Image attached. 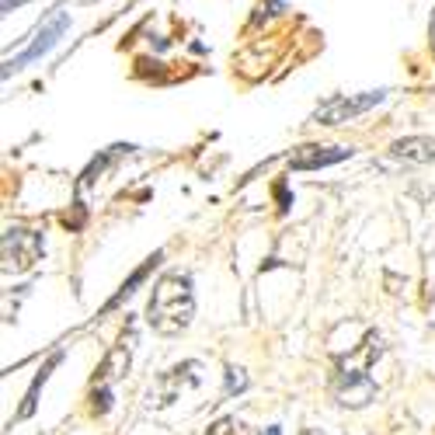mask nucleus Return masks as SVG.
Here are the masks:
<instances>
[{
  "label": "nucleus",
  "mask_w": 435,
  "mask_h": 435,
  "mask_svg": "<svg viewBox=\"0 0 435 435\" xmlns=\"http://www.w3.org/2000/svg\"><path fill=\"white\" fill-rule=\"evenodd\" d=\"M195 317V296H192V279L181 271H171L153 286L150 306H146V320L150 328L160 335H178L185 331Z\"/></svg>",
  "instance_id": "obj_1"
},
{
  "label": "nucleus",
  "mask_w": 435,
  "mask_h": 435,
  "mask_svg": "<svg viewBox=\"0 0 435 435\" xmlns=\"http://www.w3.org/2000/svg\"><path fill=\"white\" fill-rule=\"evenodd\" d=\"M379 359V335L369 331L355 352L342 355L338 366H335V394L342 397V404H352V408H362L369 397H372V379H369V369L372 362Z\"/></svg>",
  "instance_id": "obj_2"
},
{
  "label": "nucleus",
  "mask_w": 435,
  "mask_h": 435,
  "mask_svg": "<svg viewBox=\"0 0 435 435\" xmlns=\"http://www.w3.org/2000/svg\"><path fill=\"white\" fill-rule=\"evenodd\" d=\"M42 258V234L11 227L4 234V268L8 271H28Z\"/></svg>",
  "instance_id": "obj_3"
},
{
  "label": "nucleus",
  "mask_w": 435,
  "mask_h": 435,
  "mask_svg": "<svg viewBox=\"0 0 435 435\" xmlns=\"http://www.w3.org/2000/svg\"><path fill=\"white\" fill-rule=\"evenodd\" d=\"M199 369H202L199 362H181V366L168 369V372L150 387V408H168L171 401L181 397V390L199 387Z\"/></svg>",
  "instance_id": "obj_4"
},
{
  "label": "nucleus",
  "mask_w": 435,
  "mask_h": 435,
  "mask_svg": "<svg viewBox=\"0 0 435 435\" xmlns=\"http://www.w3.org/2000/svg\"><path fill=\"white\" fill-rule=\"evenodd\" d=\"M379 101H383V91H369V94H359V98H335V101H328L324 108H317L313 122L317 126H342V122L369 112V108L379 104Z\"/></svg>",
  "instance_id": "obj_5"
},
{
  "label": "nucleus",
  "mask_w": 435,
  "mask_h": 435,
  "mask_svg": "<svg viewBox=\"0 0 435 435\" xmlns=\"http://www.w3.org/2000/svg\"><path fill=\"white\" fill-rule=\"evenodd\" d=\"M133 342H136V331H133V324L122 331V338L108 348V355L101 359V366H98V372H94V383H108L112 387L115 379H122L126 376V369H129V359H133Z\"/></svg>",
  "instance_id": "obj_6"
},
{
  "label": "nucleus",
  "mask_w": 435,
  "mask_h": 435,
  "mask_svg": "<svg viewBox=\"0 0 435 435\" xmlns=\"http://www.w3.org/2000/svg\"><path fill=\"white\" fill-rule=\"evenodd\" d=\"M352 157L348 146H317V143H306V146H296L289 153V168L293 171H313V168H328V164H338V160Z\"/></svg>",
  "instance_id": "obj_7"
},
{
  "label": "nucleus",
  "mask_w": 435,
  "mask_h": 435,
  "mask_svg": "<svg viewBox=\"0 0 435 435\" xmlns=\"http://www.w3.org/2000/svg\"><path fill=\"white\" fill-rule=\"evenodd\" d=\"M63 28H67V14H56V18H52V21H49V25H45L42 32H38V42H35L32 49H25V52H21V56H18L14 63H8V70H11V67L18 70L21 63H28V60L42 56V52H49L52 45H56V38L63 35Z\"/></svg>",
  "instance_id": "obj_8"
},
{
  "label": "nucleus",
  "mask_w": 435,
  "mask_h": 435,
  "mask_svg": "<svg viewBox=\"0 0 435 435\" xmlns=\"http://www.w3.org/2000/svg\"><path fill=\"white\" fill-rule=\"evenodd\" d=\"M390 150H394V157L414 160V164H428V160H435V140L432 136H408V140H397Z\"/></svg>",
  "instance_id": "obj_9"
},
{
  "label": "nucleus",
  "mask_w": 435,
  "mask_h": 435,
  "mask_svg": "<svg viewBox=\"0 0 435 435\" xmlns=\"http://www.w3.org/2000/svg\"><path fill=\"white\" fill-rule=\"evenodd\" d=\"M160 258H164V254H160V251H157L153 258H146V261H143V268H136V271H133V276H129V282H122V289H119V293H115L112 300H108V306H104V310H115V306H119L122 300H129V296L136 293V286H140V282H143V279L150 276V271L157 268V261H160Z\"/></svg>",
  "instance_id": "obj_10"
},
{
  "label": "nucleus",
  "mask_w": 435,
  "mask_h": 435,
  "mask_svg": "<svg viewBox=\"0 0 435 435\" xmlns=\"http://www.w3.org/2000/svg\"><path fill=\"white\" fill-rule=\"evenodd\" d=\"M52 366H60V355H52V359H49V366H45V369L35 376V383L28 387V394H25V404H21V418H28V414L35 411V394H38V387H42L45 379H49V369H52Z\"/></svg>",
  "instance_id": "obj_11"
},
{
  "label": "nucleus",
  "mask_w": 435,
  "mask_h": 435,
  "mask_svg": "<svg viewBox=\"0 0 435 435\" xmlns=\"http://www.w3.org/2000/svg\"><path fill=\"white\" fill-rule=\"evenodd\" d=\"M205 435H251L247 425L241 418H220V421H212Z\"/></svg>",
  "instance_id": "obj_12"
},
{
  "label": "nucleus",
  "mask_w": 435,
  "mask_h": 435,
  "mask_svg": "<svg viewBox=\"0 0 435 435\" xmlns=\"http://www.w3.org/2000/svg\"><path fill=\"white\" fill-rule=\"evenodd\" d=\"M108 408H112V387L94 383V390H91V414H108Z\"/></svg>",
  "instance_id": "obj_13"
},
{
  "label": "nucleus",
  "mask_w": 435,
  "mask_h": 435,
  "mask_svg": "<svg viewBox=\"0 0 435 435\" xmlns=\"http://www.w3.org/2000/svg\"><path fill=\"white\" fill-rule=\"evenodd\" d=\"M244 387H247V376H244L241 369L227 366V394H234V390H244Z\"/></svg>",
  "instance_id": "obj_14"
},
{
  "label": "nucleus",
  "mask_w": 435,
  "mask_h": 435,
  "mask_svg": "<svg viewBox=\"0 0 435 435\" xmlns=\"http://www.w3.org/2000/svg\"><path fill=\"white\" fill-rule=\"evenodd\" d=\"M18 4H25V0H4V11H14Z\"/></svg>",
  "instance_id": "obj_15"
},
{
  "label": "nucleus",
  "mask_w": 435,
  "mask_h": 435,
  "mask_svg": "<svg viewBox=\"0 0 435 435\" xmlns=\"http://www.w3.org/2000/svg\"><path fill=\"white\" fill-rule=\"evenodd\" d=\"M265 435H282V428H279V425H271V428H265Z\"/></svg>",
  "instance_id": "obj_16"
},
{
  "label": "nucleus",
  "mask_w": 435,
  "mask_h": 435,
  "mask_svg": "<svg viewBox=\"0 0 435 435\" xmlns=\"http://www.w3.org/2000/svg\"><path fill=\"white\" fill-rule=\"evenodd\" d=\"M303 435H320V432H313V428H303Z\"/></svg>",
  "instance_id": "obj_17"
}]
</instances>
